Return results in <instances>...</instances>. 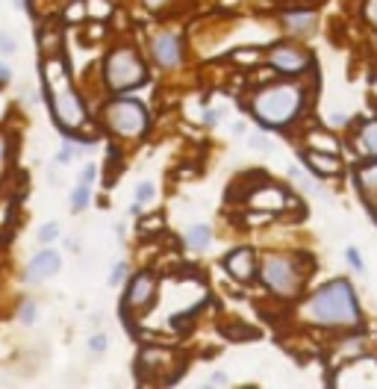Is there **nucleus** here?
<instances>
[{
	"label": "nucleus",
	"instance_id": "nucleus-24",
	"mask_svg": "<svg viewBox=\"0 0 377 389\" xmlns=\"http://www.w3.org/2000/svg\"><path fill=\"white\" fill-rule=\"evenodd\" d=\"M124 278H127V266H124V262H118L115 271H112V278H109V283H112V286H118Z\"/></svg>",
	"mask_w": 377,
	"mask_h": 389
},
{
	"label": "nucleus",
	"instance_id": "nucleus-14",
	"mask_svg": "<svg viewBox=\"0 0 377 389\" xmlns=\"http://www.w3.org/2000/svg\"><path fill=\"white\" fill-rule=\"evenodd\" d=\"M357 145H360V150H362L366 157L377 159V118L360 127V133H357Z\"/></svg>",
	"mask_w": 377,
	"mask_h": 389
},
{
	"label": "nucleus",
	"instance_id": "nucleus-8",
	"mask_svg": "<svg viewBox=\"0 0 377 389\" xmlns=\"http://www.w3.org/2000/svg\"><path fill=\"white\" fill-rule=\"evenodd\" d=\"M150 50H154V59L159 62L162 68H174L183 56V45L174 33H159L154 35V42H150Z\"/></svg>",
	"mask_w": 377,
	"mask_h": 389
},
{
	"label": "nucleus",
	"instance_id": "nucleus-25",
	"mask_svg": "<svg viewBox=\"0 0 377 389\" xmlns=\"http://www.w3.org/2000/svg\"><path fill=\"white\" fill-rule=\"evenodd\" d=\"M95 174H97V168H95V166H86V171H83V177H80V183H86V186H92V183H95Z\"/></svg>",
	"mask_w": 377,
	"mask_h": 389
},
{
	"label": "nucleus",
	"instance_id": "nucleus-6",
	"mask_svg": "<svg viewBox=\"0 0 377 389\" xmlns=\"http://www.w3.org/2000/svg\"><path fill=\"white\" fill-rule=\"evenodd\" d=\"M262 283L268 286L274 295L280 298H292L300 292V283H304V271L298 269V262L292 257L274 254L262 262Z\"/></svg>",
	"mask_w": 377,
	"mask_h": 389
},
{
	"label": "nucleus",
	"instance_id": "nucleus-19",
	"mask_svg": "<svg viewBox=\"0 0 377 389\" xmlns=\"http://www.w3.org/2000/svg\"><path fill=\"white\" fill-rule=\"evenodd\" d=\"M89 186H86V183H80L77 186V189H74V195H71V209L74 212H80V209H86V207H89Z\"/></svg>",
	"mask_w": 377,
	"mask_h": 389
},
{
	"label": "nucleus",
	"instance_id": "nucleus-7",
	"mask_svg": "<svg viewBox=\"0 0 377 389\" xmlns=\"http://www.w3.org/2000/svg\"><path fill=\"white\" fill-rule=\"evenodd\" d=\"M268 62L283 74H298V71L310 68V54L295 45H278L268 50Z\"/></svg>",
	"mask_w": 377,
	"mask_h": 389
},
{
	"label": "nucleus",
	"instance_id": "nucleus-10",
	"mask_svg": "<svg viewBox=\"0 0 377 389\" xmlns=\"http://www.w3.org/2000/svg\"><path fill=\"white\" fill-rule=\"evenodd\" d=\"M59 271V254L56 251H42V254H35L30 260V266H27V278L35 280V283H42L47 278H54V274Z\"/></svg>",
	"mask_w": 377,
	"mask_h": 389
},
{
	"label": "nucleus",
	"instance_id": "nucleus-9",
	"mask_svg": "<svg viewBox=\"0 0 377 389\" xmlns=\"http://www.w3.org/2000/svg\"><path fill=\"white\" fill-rule=\"evenodd\" d=\"M154 292H157V278L150 271H139L136 278L130 280V289H127V304L130 310H142V307H147L150 304V298H154Z\"/></svg>",
	"mask_w": 377,
	"mask_h": 389
},
{
	"label": "nucleus",
	"instance_id": "nucleus-3",
	"mask_svg": "<svg viewBox=\"0 0 377 389\" xmlns=\"http://www.w3.org/2000/svg\"><path fill=\"white\" fill-rule=\"evenodd\" d=\"M300 104H304V97L295 86H268V89H259L254 95L250 109L262 127H286L298 118Z\"/></svg>",
	"mask_w": 377,
	"mask_h": 389
},
{
	"label": "nucleus",
	"instance_id": "nucleus-11",
	"mask_svg": "<svg viewBox=\"0 0 377 389\" xmlns=\"http://www.w3.org/2000/svg\"><path fill=\"white\" fill-rule=\"evenodd\" d=\"M316 12H310V9H298V12H286L283 15V27L289 35H298V39H307V35L316 30Z\"/></svg>",
	"mask_w": 377,
	"mask_h": 389
},
{
	"label": "nucleus",
	"instance_id": "nucleus-16",
	"mask_svg": "<svg viewBox=\"0 0 377 389\" xmlns=\"http://www.w3.org/2000/svg\"><path fill=\"white\" fill-rule=\"evenodd\" d=\"M209 242H212V230L207 224H195V228L186 233V245L192 251H204V248H209Z\"/></svg>",
	"mask_w": 377,
	"mask_h": 389
},
{
	"label": "nucleus",
	"instance_id": "nucleus-32",
	"mask_svg": "<svg viewBox=\"0 0 377 389\" xmlns=\"http://www.w3.org/2000/svg\"><path fill=\"white\" fill-rule=\"evenodd\" d=\"M212 383H227V374H212Z\"/></svg>",
	"mask_w": 377,
	"mask_h": 389
},
{
	"label": "nucleus",
	"instance_id": "nucleus-29",
	"mask_svg": "<svg viewBox=\"0 0 377 389\" xmlns=\"http://www.w3.org/2000/svg\"><path fill=\"white\" fill-rule=\"evenodd\" d=\"M3 162H6V136L0 133V168H3Z\"/></svg>",
	"mask_w": 377,
	"mask_h": 389
},
{
	"label": "nucleus",
	"instance_id": "nucleus-5",
	"mask_svg": "<svg viewBox=\"0 0 377 389\" xmlns=\"http://www.w3.org/2000/svg\"><path fill=\"white\" fill-rule=\"evenodd\" d=\"M104 124L121 139H139L147 130V112L139 100H112L104 109Z\"/></svg>",
	"mask_w": 377,
	"mask_h": 389
},
{
	"label": "nucleus",
	"instance_id": "nucleus-30",
	"mask_svg": "<svg viewBox=\"0 0 377 389\" xmlns=\"http://www.w3.org/2000/svg\"><path fill=\"white\" fill-rule=\"evenodd\" d=\"M168 3H171V0H145V6H150V9H162Z\"/></svg>",
	"mask_w": 377,
	"mask_h": 389
},
{
	"label": "nucleus",
	"instance_id": "nucleus-27",
	"mask_svg": "<svg viewBox=\"0 0 377 389\" xmlns=\"http://www.w3.org/2000/svg\"><path fill=\"white\" fill-rule=\"evenodd\" d=\"M71 157H74V148H71V145H65V148H62L59 154H56V159L62 162V166H65V162H71Z\"/></svg>",
	"mask_w": 377,
	"mask_h": 389
},
{
	"label": "nucleus",
	"instance_id": "nucleus-28",
	"mask_svg": "<svg viewBox=\"0 0 377 389\" xmlns=\"http://www.w3.org/2000/svg\"><path fill=\"white\" fill-rule=\"evenodd\" d=\"M348 260H351V266H354V269H362V260H360V254H357L354 248L348 251Z\"/></svg>",
	"mask_w": 377,
	"mask_h": 389
},
{
	"label": "nucleus",
	"instance_id": "nucleus-22",
	"mask_svg": "<svg viewBox=\"0 0 377 389\" xmlns=\"http://www.w3.org/2000/svg\"><path fill=\"white\" fill-rule=\"evenodd\" d=\"M56 233H59V224H54V221H50V224H45V228L39 230V242H50Z\"/></svg>",
	"mask_w": 377,
	"mask_h": 389
},
{
	"label": "nucleus",
	"instance_id": "nucleus-2",
	"mask_svg": "<svg viewBox=\"0 0 377 389\" xmlns=\"http://www.w3.org/2000/svg\"><path fill=\"white\" fill-rule=\"evenodd\" d=\"M45 83H47V97H50V109H54V118L62 130H80L86 124V106L80 95L74 92L68 68L62 59H45L42 65Z\"/></svg>",
	"mask_w": 377,
	"mask_h": 389
},
{
	"label": "nucleus",
	"instance_id": "nucleus-17",
	"mask_svg": "<svg viewBox=\"0 0 377 389\" xmlns=\"http://www.w3.org/2000/svg\"><path fill=\"white\" fill-rule=\"evenodd\" d=\"M357 183H360V189L366 195H377V159L357 171Z\"/></svg>",
	"mask_w": 377,
	"mask_h": 389
},
{
	"label": "nucleus",
	"instance_id": "nucleus-26",
	"mask_svg": "<svg viewBox=\"0 0 377 389\" xmlns=\"http://www.w3.org/2000/svg\"><path fill=\"white\" fill-rule=\"evenodd\" d=\"M21 316H24V321H27V324H33V321H35V316H39V310H35L33 304H27V307H24Z\"/></svg>",
	"mask_w": 377,
	"mask_h": 389
},
{
	"label": "nucleus",
	"instance_id": "nucleus-12",
	"mask_svg": "<svg viewBox=\"0 0 377 389\" xmlns=\"http://www.w3.org/2000/svg\"><path fill=\"white\" fill-rule=\"evenodd\" d=\"M224 266H227V271L233 274L236 280H250L254 278V254H250L248 248L230 251L227 260H224Z\"/></svg>",
	"mask_w": 377,
	"mask_h": 389
},
{
	"label": "nucleus",
	"instance_id": "nucleus-31",
	"mask_svg": "<svg viewBox=\"0 0 377 389\" xmlns=\"http://www.w3.org/2000/svg\"><path fill=\"white\" fill-rule=\"evenodd\" d=\"M6 80H9V68L0 62V86H6Z\"/></svg>",
	"mask_w": 377,
	"mask_h": 389
},
{
	"label": "nucleus",
	"instance_id": "nucleus-4",
	"mask_svg": "<svg viewBox=\"0 0 377 389\" xmlns=\"http://www.w3.org/2000/svg\"><path fill=\"white\" fill-rule=\"evenodd\" d=\"M104 77H106V86L112 92H127V89H136V86L145 83L147 68L133 47H115L106 56Z\"/></svg>",
	"mask_w": 377,
	"mask_h": 389
},
{
	"label": "nucleus",
	"instance_id": "nucleus-15",
	"mask_svg": "<svg viewBox=\"0 0 377 389\" xmlns=\"http://www.w3.org/2000/svg\"><path fill=\"white\" fill-rule=\"evenodd\" d=\"M250 204L254 207H262V209H280L286 204V195L280 189H271V186H266L262 192L250 195Z\"/></svg>",
	"mask_w": 377,
	"mask_h": 389
},
{
	"label": "nucleus",
	"instance_id": "nucleus-21",
	"mask_svg": "<svg viewBox=\"0 0 377 389\" xmlns=\"http://www.w3.org/2000/svg\"><path fill=\"white\" fill-rule=\"evenodd\" d=\"M89 348L95 351V354H100V351H106V348H109V336H104V333H97V336H92V342H89Z\"/></svg>",
	"mask_w": 377,
	"mask_h": 389
},
{
	"label": "nucleus",
	"instance_id": "nucleus-23",
	"mask_svg": "<svg viewBox=\"0 0 377 389\" xmlns=\"http://www.w3.org/2000/svg\"><path fill=\"white\" fill-rule=\"evenodd\" d=\"M366 21L371 24V27H377V0H366Z\"/></svg>",
	"mask_w": 377,
	"mask_h": 389
},
{
	"label": "nucleus",
	"instance_id": "nucleus-13",
	"mask_svg": "<svg viewBox=\"0 0 377 389\" xmlns=\"http://www.w3.org/2000/svg\"><path fill=\"white\" fill-rule=\"evenodd\" d=\"M304 162L319 174V177H333V174L342 171V162L336 159V154H316V150H304Z\"/></svg>",
	"mask_w": 377,
	"mask_h": 389
},
{
	"label": "nucleus",
	"instance_id": "nucleus-1",
	"mask_svg": "<svg viewBox=\"0 0 377 389\" xmlns=\"http://www.w3.org/2000/svg\"><path fill=\"white\" fill-rule=\"evenodd\" d=\"M304 319L319 324V328H360V307H357V295L351 289L348 280H330L319 286L312 292L304 307Z\"/></svg>",
	"mask_w": 377,
	"mask_h": 389
},
{
	"label": "nucleus",
	"instance_id": "nucleus-18",
	"mask_svg": "<svg viewBox=\"0 0 377 389\" xmlns=\"http://www.w3.org/2000/svg\"><path fill=\"white\" fill-rule=\"evenodd\" d=\"M154 200V183H139V189H136V204L130 207V212H142L145 204Z\"/></svg>",
	"mask_w": 377,
	"mask_h": 389
},
{
	"label": "nucleus",
	"instance_id": "nucleus-20",
	"mask_svg": "<svg viewBox=\"0 0 377 389\" xmlns=\"http://www.w3.org/2000/svg\"><path fill=\"white\" fill-rule=\"evenodd\" d=\"M12 50H15V39H12V35L6 33V30H0V54H12Z\"/></svg>",
	"mask_w": 377,
	"mask_h": 389
}]
</instances>
